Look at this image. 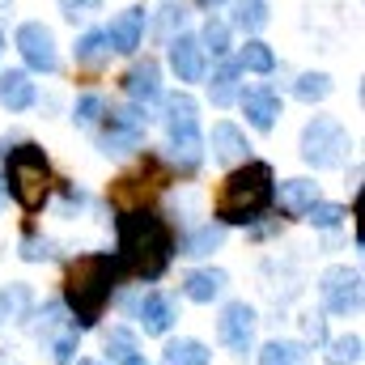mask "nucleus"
I'll use <instances>...</instances> for the list:
<instances>
[{"mask_svg":"<svg viewBox=\"0 0 365 365\" xmlns=\"http://www.w3.org/2000/svg\"><path fill=\"white\" fill-rule=\"evenodd\" d=\"M247 153H251V145L234 123H212V158L217 162L238 166V162H247Z\"/></svg>","mask_w":365,"mask_h":365,"instance_id":"4468645a","label":"nucleus"},{"mask_svg":"<svg viewBox=\"0 0 365 365\" xmlns=\"http://www.w3.org/2000/svg\"><path fill=\"white\" fill-rule=\"evenodd\" d=\"M182 293L191 297V302H212V297H221L225 293V272H191L182 280Z\"/></svg>","mask_w":365,"mask_h":365,"instance_id":"6ab92c4d","label":"nucleus"},{"mask_svg":"<svg viewBox=\"0 0 365 365\" xmlns=\"http://www.w3.org/2000/svg\"><path fill=\"white\" fill-rule=\"evenodd\" d=\"M234 21H238L247 34H255V30L268 26V4H264V0H234Z\"/></svg>","mask_w":365,"mask_h":365,"instance_id":"393cba45","label":"nucleus"},{"mask_svg":"<svg viewBox=\"0 0 365 365\" xmlns=\"http://www.w3.org/2000/svg\"><path fill=\"white\" fill-rule=\"evenodd\" d=\"M175 255V238L166 230V221L149 208H132L119 217V259L115 268H123L128 276H145V280H158L166 272Z\"/></svg>","mask_w":365,"mask_h":365,"instance_id":"f257e3e1","label":"nucleus"},{"mask_svg":"<svg viewBox=\"0 0 365 365\" xmlns=\"http://www.w3.org/2000/svg\"><path fill=\"white\" fill-rule=\"evenodd\" d=\"M51 182H56L51 179V166H47V158H43L38 145H17L9 153V162H4V187H9V195L26 212H38L47 204Z\"/></svg>","mask_w":365,"mask_h":365,"instance_id":"20e7f679","label":"nucleus"},{"mask_svg":"<svg viewBox=\"0 0 365 365\" xmlns=\"http://www.w3.org/2000/svg\"><path fill=\"white\" fill-rule=\"evenodd\" d=\"M221 242H225V225H221V221H217V225L208 221V225H200V230L182 242V255H212Z\"/></svg>","mask_w":365,"mask_h":365,"instance_id":"412c9836","label":"nucleus"},{"mask_svg":"<svg viewBox=\"0 0 365 365\" xmlns=\"http://www.w3.org/2000/svg\"><path fill=\"white\" fill-rule=\"evenodd\" d=\"M106 353H110L115 361H123V357H132V353H136V340H132V331H123V327H115V331L106 336Z\"/></svg>","mask_w":365,"mask_h":365,"instance_id":"473e14b6","label":"nucleus"},{"mask_svg":"<svg viewBox=\"0 0 365 365\" xmlns=\"http://www.w3.org/2000/svg\"><path fill=\"white\" fill-rule=\"evenodd\" d=\"M182 21H187V9H182V4H166V9H162V34H166V38H175V30L182 34Z\"/></svg>","mask_w":365,"mask_h":365,"instance_id":"f704fd0d","label":"nucleus"},{"mask_svg":"<svg viewBox=\"0 0 365 365\" xmlns=\"http://www.w3.org/2000/svg\"><path fill=\"white\" fill-rule=\"evenodd\" d=\"M306 217H310V221H314L319 230H336V225H340V221H344L349 212H344L340 204H323V200H314V204L306 208Z\"/></svg>","mask_w":365,"mask_h":365,"instance_id":"c756f323","label":"nucleus"},{"mask_svg":"<svg viewBox=\"0 0 365 365\" xmlns=\"http://www.w3.org/2000/svg\"><path fill=\"white\" fill-rule=\"evenodd\" d=\"M119 365H149V361H145L140 353H132V357H123V361H119Z\"/></svg>","mask_w":365,"mask_h":365,"instance_id":"4c0bfd02","label":"nucleus"},{"mask_svg":"<svg viewBox=\"0 0 365 365\" xmlns=\"http://www.w3.org/2000/svg\"><path fill=\"white\" fill-rule=\"evenodd\" d=\"M319 200V182L310 179H289L280 182V204H284V212H293V217H306V208Z\"/></svg>","mask_w":365,"mask_h":365,"instance_id":"a211bd4d","label":"nucleus"},{"mask_svg":"<svg viewBox=\"0 0 365 365\" xmlns=\"http://www.w3.org/2000/svg\"><path fill=\"white\" fill-rule=\"evenodd\" d=\"M98 4H102V0H60L64 17H73V21H77V17H86V13H93Z\"/></svg>","mask_w":365,"mask_h":365,"instance_id":"c9c22d12","label":"nucleus"},{"mask_svg":"<svg viewBox=\"0 0 365 365\" xmlns=\"http://www.w3.org/2000/svg\"><path fill=\"white\" fill-rule=\"evenodd\" d=\"M102 119H106V132L98 136L102 153H128V149L145 145V115L136 106H119V110H110Z\"/></svg>","mask_w":365,"mask_h":365,"instance_id":"0eeeda50","label":"nucleus"},{"mask_svg":"<svg viewBox=\"0 0 365 365\" xmlns=\"http://www.w3.org/2000/svg\"><path fill=\"white\" fill-rule=\"evenodd\" d=\"M0 51H4V38H0Z\"/></svg>","mask_w":365,"mask_h":365,"instance_id":"79ce46f5","label":"nucleus"},{"mask_svg":"<svg viewBox=\"0 0 365 365\" xmlns=\"http://www.w3.org/2000/svg\"><path fill=\"white\" fill-rule=\"evenodd\" d=\"M136 314H140V323H145L149 336H162V331H170V323L179 319V306H175V297H166V293H145V302L136 306Z\"/></svg>","mask_w":365,"mask_h":365,"instance_id":"ddd939ff","label":"nucleus"},{"mask_svg":"<svg viewBox=\"0 0 365 365\" xmlns=\"http://www.w3.org/2000/svg\"><path fill=\"white\" fill-rule=\"evenodd\" d=\"M319 289H323V306L331 314H349V310L361 306V276L349 272V268H331Z\"/></svg>","mask_w":365,"mask_h":365,"instance_id":"9d476101","label":"nucleus"},{"mask_svg":"<svg viewBox=\"0 0 365 365\" xmlns=\"http://www.w3.org/2000/svg\"><path fill=\"white\" fill-rule=\"evenodd\" d=\"M102 115H106V106H102V98H81V102H77V115H73V119H77V128H98V123H102Z\"/></svg>","mask_w":365,"mask_h":365,"instance_id":"2f4dec72","label":"nucleus"},{"mask_svg":"<svg viewBox=\"0 0 365 365\" xmlns=\"http://www.w3.org/2000/svg\"><path fill=\"white\" fill-rule=\"evenodd\" d=\"M166 132H170V145L182 158V166H195L200 153H204V140H200V106L191 93H170L166 98Z\"/></svg>","mask_w":365,"mask_h":365,"instance_id":"39448f33","label":"nucleus"},{"mask_svg":"<svg viewBox=\"0 0 365 365\" xmlns=\"http://www.w3.org/2000/svg\"><path fill=\"white\" fill-rule=\"evenodd\" d=\"M17 51H21V60H26L34 73H56V68H60L56 38H51V30H47L43 21H26V26L17 30Z\"/></svg>","mask_w":365,"mask_h":365,"instance_id":"6e6552de","label":"nucleus"},{"mask_svg":"<svg viewBox=\"0 0 365 365\" xmlns=\"http://www.w3.org/2000/svg\"><path fill=\"white\" fill-rule=\"evenodd\" d=\"M272 200H276L272 166H264V162H242V166H234V170L225 175V182H221L217 217H221V225H242V221H255Z\"/></svg>","mask_w":365,"mask_h":365,"instance_id":"f03ea898","label":"nucleus"},{"mask_svg":"<svg viewBox=\"0 0 365 365\" xmlns=\"http://www.w3.org/2000/svg\"><path fill=\"white\" fill-rule=\"evenodd\" d=\"M73 353H77V327L60 331V336H56V344H51V357H56L60 365H73Z\"/></svg>","mask_w":365,"mask_h":365,"instance_id":"72a5a7b5","label":"nucleus"},{"mask_svg":"<svg viewBox=\"0 0 365 365\" xmlns=\"http://www.w3.org/2000/svg\"><path fill=\"white\" fill-rule=\"evenodd\" d=\"M128 93H132L136 102H153V98L162 93V73H158L153 60L132 64V73H128Z\"/></svg>","mask_w":365,"mask_h":365,"instance_id":"f3484780","label":"nucleus"},{"mask_svg":"<svg viewBox=\"0 0 365 365\" xmlns=\"http://www.w3.org/2000/svg\"><path fill=\"white\" fill-rule=\"evenodd\" d=\"M238 64L242 68H251V73H272L276 68V60H272V51L259 43V38H251L247 47H242V56H238Z\"/></svg>","mask_w":365,"mask_h":365,"instance_id":"bb28decb","label":"nucleus"},{"mask_svg":"<svg viewBox=\"0 0 365 365\" xmlns=\"http://www.w3.org/2000/svg\"><path fill=\"white\" fill-rule=\"evenodd\" d=\"M293 93H297L302 102H323V98L331 93V77H323V73H302L297 86H293Z\"/></svg>","mask_w":365,"mask_h":365,"instance_id":"a878e982","label":"nucleus"},{"mask_svg":"<svg viewBox=\"0 0 365 365\" xmlns=\"http://www.w3.org/2000/svg\"><path fill=\"white\" fill-rule=\"evenodd\" d=\"M217 336H221L225 349H234L238 357H247L251 336H255V310H251L247 302H230V306L221 310V319H217Z\"/></svg>","mask_w":365,"mask_h":365,"instance_id":"1a4fd4ad","label":"nucleus"},{"mask_svg":"<svg viewBox=\"0 0 365 365\" xmlns=\"http://www.w3.org/2000/svg\"><path fill=\"white\" fill-rule=\"evenodd\" d=\"M162 365H208V349L200 340H170L162 353Z\"/></svg>","mask_w":365,"mask_h":365,"instance_id":"aec40b11","label":"nucleus"},{"mask_svg":"<svg viewBox=\"0 0 365 365\" xmlns=\"http://www.w3.org/2000/svg\"><path fill=\"white\" fill-rule=\"evenodd\" d=\"M106 51H110L106 34H102V30H86L81 43H77V64H81V68H102Z\"/></svg>","mask_w":365,"mask_h":365,"instance_id":"5701e85b","label":"nucleus"},{"mask_svg":"<svg viewBox=\"0 0 365 365\" xmlns=\"http://www.w3.org/2000/svg\"><path fill=\"white\" fill-rule=\"evenodd\" d=\"M302 158L314 166V170H331L349 158V132L336 123V119H310L306 132H302Z\"/></svg>","mask_w":365,"mask_h":365,"instance_id":"423d86ee","label":"nucleus"},{"mask_svg":"<svg viewBox=\"0 0 365 365\" xmlns=\"http://www.w3.org/2000/svg\"><path fill=\"white\" fill-rule=\"evenodd\" d=\"M21 255H26V259H47V255H51V247H47V242H34V238H30V242L21 247Z\"/></svg>","mask_w":365,"mask_h":365,"instance_id":"e433bc0d","label":"nucleus"},{"mask_svg":"<svg viewBox=\"0 0 365 365\" xmlns=\"http://www.w3.org/2000/svg\"><path fill=\"white\" fill-rule=\"evenodd\" d=\"M336 365H357L361 361V336H340L336 344H331V353H327Z\"/></svg>","mask_w":365,"mask_h":365,"instance_id":"7c9ffc66","label":"nucleus"},{"mask_svg":"<svg viewBox=\"0 0 365 365\" xmlns=\"http://www.w3.org/2000/svg\"><path fill=\"white\" fill-rule=\"evenodd\" d=\"M4 204H9V187L0 182V208H4Z\"/></svg>","mask_w":365,"mask_h":365,"instance_id":"58836bf2","label":"nucleus"},{"mask_svg":"<svg viewBox=\"0 0 365 365\" xmlns=\"http://www.w3.org/2000/svg\"><path fill=\"white\" fill-rule=\"evenodd\" d=\"M200 4H217V0H200Z\"/></svg>","mask_w":365,"mask_h":365,"instance_id":"a19ab883","label":"nucleus"},{"mask_svg":"<svg viewBox=\"0 0 365 365\" xmlns=\"http://www.w3.org/2000/svg\"><path fill=\"white\" fill-rule=\"evenodd\" d=\"M0 106H9V110L34 106V81L26 73H0Z\"/></svg>","mask_w":365,"mask_h":365,"instance_id":"dca6fc26","label":"nucleus"},{"mask_svg":"<svg viewBox=\"0 0 365 365\" xmlns=\"http://www.w3.org/2000/svg\"><path fill=\"white\" fill-rule=\"evenodd\" d=\"M259 365H306V349L293 340H272V344H264Z\"/></svg>","mask_w":365,"mask_h":365,"instance_id":"b1692460","label":"nucleus"},{"mask_svg":"<svg viewBox=\"0 0 365 365\" xmlns=\"http://www.w3.org/2000/svg\"><path fill=\"white\" fill-rule=\"evenodd\" d=\"M170 68H175L179 81H200L204 77V47H200V38H191V34H175L170 38Z\"/></svg>","mask_w":365,"mask_h":365,"instance_id":"9b49d317","label":"nucleus"},{"mask_svg":"<svg viewBox=\"0 0 365 365\" xmlns=\"http://www.w3.org/2000/svg\"><path fill=\"white\" fill-rule=\"evenodd\" d=\"M0 310H4V319H21L30 310V289L26 284H9L0 293Z\"/></svg>","mask_w":365,"mask_h":365,"instance_id":"cd10ccee","label":"nucleus"},{"mask_svg":"<svg viewBox=\"0 0 365 365\" xmlns=\"http://www.w3.org/2000/svg\"><path fill=\"white\" fill-rule=\"evenodd\" d=\"M110 289H115V259L110 255H86L68 268L64 302L77 314V323H73L77 331H86L102 319V306L110 302Z\"/></svg>","mask_w":365,"mask_h":365,"instance_id":"7ed1b4c3","label":"nucleus"},{"mask_svg":"<svg viewBox=\"0 0 365 365\" xmlns=\"http://www.w3.org/2000/svg\"><path fill=\"white\" fill-rule=\"evenodd\" d=\"M208 93H212V106H230L238 98V64H221L208 81Z\"/></svg>","mask_w":365,"mask_h":365,"instance_id":"4be33fe9","label":"nucleus"},{"mask_svg":"<svg viewBox=\"0 0 365 365\" xmlns=\"http://www.w3.org/2000/svg\"><path fill=\"white\" fill-rule=\"evenodd\" d=\"M200 47H204V51H212V56H225V51H230V26L212 17V21L204 26V38H200Z\"/></svg>","mask_w":365,"mask_h":365,"instance_id":"c85d7f7f","label":"nucleus"},{"mask_svg":"<svg viewBox=\"0 0 365 365\" xmlns=\"http://www.w3.org/2000/svg\"><path fill=\"white\" fill-rule=\"evenodd\" d=\"M242 110H247V123L259 128V132H272L276 115H280V98L272 90H247L242 93Z\"/></svg>","mask_w":365,"mask_h":365,"instance_id":"2eb2a0df","label":"nucleus"},{"mask_svg":"<svg viewBox=\"0 0 365 365\" xmlns=\"http://www.w3.org/2000/svg\"><path fill=\"white\" fill-rule=\"evenodd\" d=\"M77 365H98V361H77Z\"/></svg>","mask_w":365,"mask_h":365,"instance_id":"ea45409f","label":"nucleus"},{"mask_svg":"<svg viewBox=\"0 0 365 365\" xmlns=\"http://www.w3.org/2000/svg\"><path fill=\"white\" fill-rule=\"evenodd\" d=\"M106 34V43L115 47V51H136L140 47V34H145V9H128V13H119L115 21H110V30H102Z\"/></svg>","mask_w":365,"mask_h":365,"instance_id":"f8f14e48","label":"nucleus"}]
</instances>
